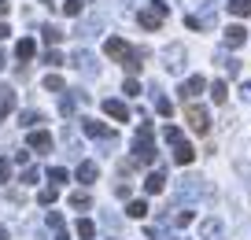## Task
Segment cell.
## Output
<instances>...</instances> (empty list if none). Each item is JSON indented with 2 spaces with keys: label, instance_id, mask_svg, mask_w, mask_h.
<instances>
[{
  "label": "cell",
  "instance_id": "cell-1",
  "mask_svg": "<svg viewBox=\"0 0 251 240\" xmlns=\"http://www.w3.org/2000/svg\"><path fill=\"white\" fill-rule=\"evenodd\" d=\"M133 159L137 163H155V144H151V122H141L137 130V140H133Z\"/></svg>",
  "mask_w": 251,
  "mask_h": 240
},
{
  "label": "cell",
  "instance_id": "cell-2",
  "mask_svg": "<svg viewBox=\"0 0 251 240\" xmlns=\"http://www.w3.org/2000/svg\"><path fill=\"white\" fill-rule=\"evenodd\" d=\"M166 15H170V4L155 0V4H148V8H144L137 19H141V26H144V30H159V26L166 23Z\"/></svg>",
  "mask_w": 251,
  "mask_h": 240
},
{
  "label": "cell",
  "instance_id": "cell-3",
  "mask_svg": "<svg viewBox=\"0 0 251 240\" xmlns=\"http://www.w3.org/2000/svg\"><path fill=\"white\" fill-rule=\"evenodd\" d=\"M185 59H188L185 45H166L163 48V67L170 70V74H185Z\"/></svg>",
  "mask_w": 251,
  "mask_h": 240
},
{
  "label": "cell",
  "instance_id": "cell-4",
  "mask_svg": "<svg viewBox=\"0 0 251 240\" xmlns=\"http://www.w3.org/2000/svg\"><path fill=\"white\" fill-rule=\"evenodd\" d=\"M185 118H188V126H192L196 133H207V130H211V111H207L203 104H188V107H185Z\"/></svg>",
  "mask_w": 251,
  "mask_h": 240
},
{
  "label": "cell",
  "instance_id": "cell-5",
  "mask_svg": "<svg viewBox=\"0 0 251 240\" xmlns=\"http://www.w3.org/2000/svg\"><path fill=\"white\" fill-rule=\"evenodd\" d=\"M203 89H207V78H203V74H192V78H185V81H181L177 93H181V100H196Z\"/></svg>",
  "mask_w": 251,
  "mask_h": 240
},
{
  "label": "cell",
  "instance_id": "cell-6",
  "mask_svg": "<svg viewBox=\"0 0 251 240\" xmlns=\"http://www.w3.org/2000/svg\"><path fill=\"white\" fill-rule=\"evenodd\" d=\"M81 130H85L89 137H96V140H111V144H115V133H111V126L96 122V118H81Z\"/></svg>",
  "mask_w": 251,
  "mask_h": 240
},
{
  "label": "cell",
  "instance_id": "cell-7",
  "mask_svg": "<svg viewBox=\"0 0 251 240\" xmlns=\"http://www.w3.org/2000/svg\"><path fill=\"white\" fill-rule=\"evenodd\" d=\"M71 63H74V67H78V70H81V74H85V78H96V74H100V67H96L93 52H81V48H78Z\"/></svg>",
  "mask_w": 251,
  "mask_h": 240
},
{
  "label": "cell",
  "instance_id": "cell-8",
  "mask_svg": "<svg viewBox=\"0 0 251 240\" xmlns=\"http://www.w3.org/2000/svg\"><path fill=\"white\" fill-rule=\"evenodd\" d=\"M26 144H30V152H52V133H45V130H30V137H26Z\"/></svg>",
  "mask_w": 251,
  "mask_h": 240
},
{
  "label": "cell",
  "instance_id": "cell-9",
  "mask_svg": "<svg viewBox=\"0 0 251 240\" xmlns=\"http://www.w3.org/2000/svg\"><path fill=\"white\" fill-rule=\"evenodd\" d=\"M103 52H107V55H111V59H118V63H126V59H129V52H133V48L126 45V41H122V37H107V45H103Z\"/></svg>",
  "mask_w": 251,
  "mask_h": 240
},
{
  "label": "cell",
  "instance_id": "cell-10",
  "mask_svg": "<svg viewBox=\"0 0 251 240\" xmlns=\"http://www.w3.org/2000/svg\"><path fill=\"white\" fill-rule=\"evenodd\" d=\"M200 237H203V240H222V237H226L222 218H203V222H200Z\"/></svg>",
  "mask_w": 251,
  "mask_h": 240
},
{
  "label": "cell",
  "instance_id": "cell-11",
  "mask_svg": "<svg viewBox=\"0 0 251 240\" xmlns=\"http://www.w3.org/2000/svg\"><path fill=\"white\" fill-rule=\"evenodd\" d=\"M103 115L115 118V122H129V107L122 100H103Z\"/></svg>",
  "mask_w": 251,
  "mask_h": 240
},
{
  "label": "cell",
  "instance_id": "cell-12",
  "mask_svg": "<svg viewBox=\"0 0 251 240\" xmlns=\"http://www.w3.org/2000/svg\"><path fill=\"white\" fill-rule=\"evenodd\" d=\"M192 159H196V148L188 144V140H177V144H174V163H177V166H188Z\"/></svg>",
  "mask_w": 251,
  "mask_h": 240
},
{
  "label": "cell",
  "instance_id": "cell-13",
  "mask_svg": "<svg viewBox=\"0 0 251 240\" xmlns=\"http://www.w3.org/2000/svg\"><path fill=\"white\" fill-rule=\"evenodd\" d=\"M163 188H166V174L163 170H151L148 178H144V192H148V196H159Z\"/></svg>",
  "mask_w": 251,
  "mask_h": 240
},
{
  "label": "cell",
  "instance_id": "cell-14",
  "mask_svg": "<svg viewBox=\"0 0 251 240\" xmlns=\"http://www.w3.org/2000/svg\"><path fill=\"white\" fill-rule=\"evenodd\" d=\"M15 55H19L23 63H30L33 55H37V41H33V37H23V41L15 45Z\"/></svg>",
  "mask_w": 251,
  "mask_h": 240
},
{
  "label": "cell",
  "instance_id": "cell-15",
  "mask_svg": "<svg viewBox=\"0 0 251 240\" xmlns=\"http://www.w3.org/2000/svg\"><path fill=\"white\" fill-rule=\"evenodd\" d=\"M96 178H100V170H96V163H93V159L78 163V181H81V185H93Z\"/></svg>",
  "mask_w": 251,
  "mask_h": 240
},
{
  "label": "cell",
  "instance_id": "cell-16",
  "mask_svg": "<svg viewBox=\"0 0 251 240\" xmlns=\"http://www.w3.org/2000/svg\"><path fill=\"white\" fill-rule=\"evenodd\" d=\"M214 59H218V67L226 70L229 78H236V74H240V59H233V55H226V52H218Z\"/></svg>",
  "mask_w": 251,
  "mask_h": 240
},
{
  "label": "cell",
  "instance_id": "cell-17",
  "mask_svg": "<svg viewBox=\"0 0 251 240\" xmlns=\"http://www.w3.org/2000/svg\"><path fill=\"white\" fill-rule=\"evenodd\" d=\"M244 41H248V30H244V26H229L226 30V45L229 48H240Z\"/></svg>",
  "mask_w": 251,
  "mask_h": 240
},
{
  "label": "cell",
  "instance_id": "cell-18",
  "mask_svg": "<svg viewBox=\"0 0 251 240\" xmlns=\"http://www.w3.org/2000/svg\"><path fill=\"white\" fill-rule=\"evenodd\" d=\"M211 100L214 104H226L229 100V81H214V85H211Z\"/></svg>",
  "mask_w": 251,
  "mask_h": 240
},
{
  "label": "cell",
  "instance_id": "cell-19",
  "mask_svg": "<svg viewBox=\"0 0 251 240\" xmlns=\"http://www.w3.org/2000/svg\"><path fill=\"white\" fill-rule=\"evenodd\" d=\"M41 37H45V41H48V45H59V41H63V37H67V33H63V30H59V26H52V23H48V26H45V30H41Z\"/></svg>",
  "mask_w": 251,
  "mask_h": 240
},
{
  "label": "cell",
  "instance_id": "cell-20",
  "mask_svg": "<svg viewBox=\"0 0 251 240\" xmlns=\"http://www.w3.org/2000/svg\"><path fill=\"white\" fill-rule=\"evenodd\" d=\"M74 233H78L81 240H93V233H96V225L89 222V218H78V225H74Z\"/></svg>",
  "mask_w": 251,
  "mask_h": 240
},
{
  "label": "cell",
  "instance_id": "cell-21",
  "mask_svg": "<svg viewBox=\"0 0 251 240\" xmlns=\"http://www.w3.org/2000/svg\"><path fill=\"white\" fill-rule=\"evenodd\" d=\"M71 207H74V211H89V207H93L89 192H71Z\"/></svg>",
  "mask_w": 251,
  "mask_h": 240
},
{
  "label": "cell",
  "instance_id": "cell-22",
  "mask_svg": "<svg viewBox=\"0 0 251 240\" xmlns=\"http://www.w3.org/2000/svg\"><path fill=\"white\" fill-rule=\"evenodd\" d=\"M19 122H23L26 130H37V122H45V118H41V111H23V115H19Z\"/></svg>",
  "mask_w": 251,
  "mask_h": 240
},
{
  "label": "cell",
  "instance_id": "cell-23",
  "mask_svg": "<svg viewBox=\"0 0 251 240\" xmlns=\"http://www.w3.org/2000/svg\"><path fill=\"white\" fill-rule=\"evenodd\" d=\"M48 181H52V185L59 188V185H67V181H71V174L63 170V166H52V170H48Z\"/></svg>",
  "mask_w": 251,
  "mask_h": 240
},
{
  "label": "cell",
  "instance_id": "cell-24",
  "mask_svg": "<svg viewBox=\"0 0 251 240\" xmlns=\"http://www.w3.org/2000/svg\"><path fill=\"white\" fill-rule=\"evenodd\" d=\"M126 214H129V218H144V214H148V203H144V200H129Z\"/></svg>",
  "mask_w": 251,
  "mask_h": 240
},
{
  "label": "cell",
  "instance_id": "cell-25",
  "mask_svg": "<svg viewBox=\"0 0 251 240\" xmlns=\"http://www.w3.org/2000/svg\"><path fill=\"white\" fill-rule=\"evenodd\" d=\"M55 196H59V188H55V185H48V188H41V192H37V200L45 203V207H52V203H55Z\"/></svg>",
  "mask_w": 251,
  "mask_h": 240
},
{
  "label": "cell",
  "instance_id": "cell-26",
  "mask_svg": "<svg viewBox=\"0 0 251 240\" xmlns=\"http://www.w3.org/2000/svg\"><path fill=\"white\" fill-rule=\"evenodd\" d=\"M229 11L233 15H251V0H229Z\"/></svg>",
  "mask_w": 251,
  "mask_h": 240
},
{
  "label": "cell",
  "instance_id": "cell-27",
  "mask_svg": "<svg viewBox=\"0 0 251 240\" xmlns=\"http://www.w3.org/2000/svg\"><path fill=\"white\" fill-rule=\"evenodd\" d=\"M85 4H89V0H67V4H63V11H67V15H81V11H85Z\"/></svg>",
  "mask_w": 251,
  "mask_h": 240
},
{
  "label": "cell",
  "instance_id": "cell-28",
  "mask_svg": "<svg viewBox=\"0 0 251 240\" xmlns=\"http://www.w3.org/2000/svg\"><path fill=\"white\" fill-rule=\"evenodd\" d=\"M122 93L126 96H141V81H137V78H126V81H122Z\"/></svg>",
  "mask_w": 251,
  "mask_h": 240
},
{
  "label": "cell",
  "instance_id": "cell-29",
  "mask_svg": "<svg viewBox=\"0 0 251 240\" xmlns=\"http://www.w3.org/2000/svg\"><path fill=\"white\" fill-rule=\"evenodd\" d=\"M0 104H4V107H15V89H8V85H0Z\"/></svg>",
  "mask_w": 251,
  "mask_h": 240
},
{
  "label": "cell",
  "instance_id": "cell-30",
  "mask_svg": "<svg viewBox=\"0 0 251 240\" xmlns=\"http://www.w3.org/2000/svg\"><path fill=\"white\" fill-rule=\"evenodd\" d=\"M45 89H48V93H63V78L59 74H48L45 78Z\"/></svg>",
  "mask_w": 251,
  "mask_h": 240
},
{
  "label": "cell",
  "instance_id": "cell-31",
  "mask_svg": "<svg viewBox=\"0 0 251 240\" xmlns=\"http://www.w3.org/2000/svg\"><path fill=\"white\" fill-rule=\"evenodd\" d=\"M163 140H166V144H177V140H185V137H181L177 126H166V130H163Z\"/></svg>",
  "mask_w": 251,
  "mask_h": 240
},
{
  "label": "cell",
  "instance_id": "cell-32",
  "mask_svg": "<svg viewBox=\"0 0 251 240\" xmlns=\"http://www.w3.org/2000/svg\"><path fill=\"white\" fill-rule=\"evenodd\" d=\"M37 181H41V170L37 166H26L23 170V185H37Z\"/></svg>",
  "mask_w": 251,
  "mask_h": 240
},
{
  "label": "cell",
  "instance_id": "cell-33",
  "mask_svg": "<svg viewBox=\"0 0 251 240\" xmlns=\"http://www.w3.org/2000/svg\"><path fill=\"white\" fill-rule=\"evenodd\" d=\"M155 111H159V115H166V118H170V115H174V104L166 100V96H155Z\"/></svg>",
  "mask_w": 251,
  "mask_h": 240
},
{
  "label": "cell",
  "instance_id": "cell-34",
  "mask_svg": "<svg viewBox=\"0 0 251 240\" xmlns=\"http://www.w3.org/2000/svg\"><path fill=\"white\" fill-rule=\"evenodd\" d=\"M45 63H48V67H59V63H63V55L55 52V48H48V52H45Z\"/></svg>",
  "mask_w": 251,
  "mask_h": 240
},
{
  "label": "cell",
  "instance_id": "cell-35",
  "mask_svg": "<svg viewBox=\"0 0 251 240\" xmlns=\"http://www.w3.org/2000/svg\"><path fill=\"white\" fill-rule=\"evenodd\" d=\"M192 222V211H177V214H174V225H188Z\"/></svg>",
  "mask_w": 251,
  "mask_h": 240
},
{
  "label": "cell",
  "instance_id": "cell-36",
  "mask_svg": "<svg viewBox=\"0 0 251 240\" xmlns=\"http://www.w3.org/2000/svg\"><path fill=\"white\" fill-rule=\"evenodd\" d=\"M48 225H52V229H63V214H59V211H52V214H48Z\"/></svg>",
  "mask_w": 251,
  "mask_h": 240
},
{
  "label": "cell",
  "instance_id": "cell-37",
  "mask_svg": "<svg viewBox=\"0 0 251 240\" xmlns=\"http://www.w3.org/2000/svg\"><path fill=\"white\" fill-rule=\"evenodd\" d=\"M59 111H63V115H74V100H71V96H67V100H59Z\"/></svg>",
  "mask_w": 251,
  "mask_h": 240
},
{
  "label": "cell",
  "instance_id": "cell-38",
  "mask_svg": "<svg viewBox=\"0 0 251 240\" xmlns=\"http://www.w3.org/2000/svg\"><path fill=\"white\" fill-rule=\"evenodd\" d=\"M240 100L251 104V81H244V85H240Z\"/></svg>",
  "mask_w": 251,
  "mask_h": 240
},
{
  "label": "cell",
  "instance_id": "cell-39",
  "mask_svg": "<svg viewBox=\"0 0 251 240\" xmlns=\"http://www.w3.org/2000/svg\"><path fill=\"white\" fill-rule=\"evenodd\" d=\"M11 178V166H8V159H0V181H8Z\"/></svg>",
  "mask_w": 251,
  "mask_h": 240
},
{
  "label": "cell",
  "instance_id": "cell-40",
  "mask_svg": "<svg viewBox=\"0 0 251 240\" xmlns=\"http://www.w3.org/2000/svg\"><path fill=\"white\" fill-rule=\"evenodd\" d=\"M115 196L118 200H129V185H115Z\"/></svg>",
  "mask_w": 251,
  "mask_h": 240
},
{
  "label": "cell",
  "instance_id": "cell-41",
  "mask_svg": "<svg viewBox=\"0 0 251 240\" xmlns=\"http://www.w3.org/2000/svg\"><path fill=\"white\" fill-rule=\"evenodd\" d=\"M8 33H11V30H8V23H0V41L8 37Z\"/></svg>",
  "mask_w": 251,
  "mask_h": 240
},
{
  "label": "cell",
  "instance_id": "cell-42",
  "mask_svg": "<svg viewBox=\"0 0 251 240\" xmlns=\"http://www.w3.org/2000/svg\"><path fill=\"white\" fill-rule=\"evenodd\" d=\"M0 15H8V0H0Z\"/></svg>",
  "mask_w": 251,
  "mask_h": 240
},
{
  "label": "cell",
  "instance_id": "cell-43",
  "mask_svg": "<svg viewBox=\"0 0 251 240\" xmlns=\"http://www.w3.org/2000/svg\"><path fill=\"white\" fill-rule=\"evenodd\" d=\"M4 115H8V107H4V104H0V122H4Z\"/></svg>",
  "mask_w": 251,
  "mask_h": 240
},
{
  "label": "cell",
  "instance_id": "cell-44",
  "mask_svg": "<svg viewBox=\"0 0 251 240\" xmlns=\"http://www.w3.org/2000/svg\"><path fill=\"white\" fill-rule=\"evenodd\" d=\"M0 240H8V229H4V225H0Z\"/></svg>",
  "mask_w": 251,
  "mask_h": 240
},
{
  "label": "cell",
  "instance_id": "cell-45",
  "mask_svg": "<svg viewBox=\"0 0 251 240\" xmlns=\"http://www.w3.org/2000/svg\"><path fill=\"white\" fill-rule=\"evenodd\" d=\"M55 240H71V237H67V233H63V229H59V237H55Z\"/></svg>",
  "mask_w": 251,
  "mask_h": 240
},
{
  "label": "cell",
  "instance_id": "cell-46",
  "mask_svg": "<svg viewBox=\"0 0 251 240\" xmlns=\"http://www.w3.org/2000/svg\"><path fill=\"white\" fill-rule=\"evenodd\" d=\"M4 63H8V59H4V52H0V70H4Z\"/></svg>",
  "mask_w": 251,
  "mask_h": 240
}]
</instances>
